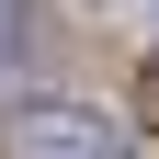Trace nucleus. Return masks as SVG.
Returning <instances> with one entry per match:
<instances>
[{
	"label": "nucleus",
	"mask_w": 159,
	"mask_h": 159,
	"mask_svg": "<svg viewBox=\"0 0 159 159\" xmlns=\"http://www.w3.org/2000/svg\"><path fill=\"white\" fill-rule=\"evenodd\" d=\"M11 159H125V125H102L91 102H23Z\"/></svg>",
	"instance_id": "nucleus-1"
},
{
	"label": "nucleus",
	"mask_w": 159,
	"mask_h": 159,
	"mask_svg": "<svg viewBox=\"0 0 159 159\" xmlns=\"http://www.w3.org/2000/svg\"><path fill=\"white\" fill-rule=\"evenodd\" d=\"M11 46H23V0H0V57H11Z\"/></svg>",
	"instance_id": "nucleus-2"
},
{
	"label": "nucleus",
	"mask_w": 159,
	"mask_h": 159,
	"mask_svg": "<svg viewBox=\"0 0 159 159\" xmlns=\"http://www.w3.org/2000/svg\"><path fill=\"white\" fill-rule=\"evenodd\" d=\"M136 102H148V125H159V68H148V91H136Z\"/></svg>",
	"instance_id": "nucleus-3"
}]
</instances>
